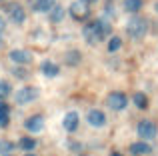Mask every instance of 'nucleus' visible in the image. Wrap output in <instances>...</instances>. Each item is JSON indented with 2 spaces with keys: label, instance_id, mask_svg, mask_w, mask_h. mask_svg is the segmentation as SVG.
I'll use <instances>...</instances> for the list:
<instances>
[{
  "label": "nucleus",
  "instance_id": "f257e3e1",
  "mask_svg": "<svg viewBox=\"0 0 158 156\" xmlns=\"http://www.w3.org/2000/svg\"><path fill=\"white\" fill-rule=\"evenodd\" d=\"M110 32V26H108V22L106 20H96V22H92V24H88V26H84V38H86V42L90 44V46H94V44H98L102 38Z\"/></svg>",
  "mask_w": 158,
  "mask_h": 156
},
{
  "label": "nucleus",
  "instance_id": "f03ea898",
  "mask_svg": "<svg viewBox=\"0 0 158 156\" xmlns=\"http://www.w3.org/2000/svg\"><path fill=\"white\" fill-rule=\"evenodd\" d=\"M148 30V22L144 18H132L130 22L126 24V34L132 36V38H142Z\"/></svg>",
  "mask_w": 158,
  "mask_h": 156
},
{
  "label": "nucleus",
  "instance_id": "7ed1b4c3",
  "mask_svg": "<svg viewBox=\"0 0 158 156\" xmlns=\"http://www.w3.org/2000/svg\"><path fill=\"white\" fill-rule=\"evenodd\" d=\"M156 132H158V128L152 120H140L138 122V136L142 140H152L156 136Z\"/></svg>",
  "mask_w": 158,
  "mask_h": 156
},
{
  "label": "nucleus",
  "instance_id": "20e7f679",
  "mask_svg": "<svg viewBox=\"0 0 158 156\" xmlns=\"http://www.w3.org/2000/svg\"><path fill=\"white\" fill-rule=\"evenodd\" d=\"M106 104L110 106L112 110H124V108H126V104H128V98L124 96L122 92H112V94H108Z\"/></svg>",
  "mask_w": 158,
  "mask_h": 156
},
{
  "label": "nucleus",
  "instance_id": "39448f33",
  "mask_svg": "<svg viewBox=\"0 0 158 156\" xmlns=\"http://www.w3.org/2000/svg\"><path fill=\"white\" fill-rule=\"evenodd\" d=\"M36 96H38L36 88H32V86H24V88H20L18 92H16V102H18V104H28V102L36 100Z\"/></svg>",
  "mask_w": 158,
  "mask_h": 156
},
{
  "label": "nucleus",
  "instance_id": "423d86ee",
  "mask_svg": "<svg viewBox=\"0 0 158 156\" xmlns=\"http://www.w3.org/2000/svg\"><path fill=\"white\" fill-rule=\"evenodd\" d=\"M24 128H26L28 132H32V134L40 132V130L44 128V118L40 116V114H36V116H30L26 122H24Z\"/></svg>",
  "mask_w": 158,
  "mask_h": 156
},
{
  "label": "nucleus",
  "instance_id": "0eeeda50",
  "mask_svg": "<svg viewBox=\"0 0 158 156\" xmlns=\"http://www.w3.org/2000/svg\"><path fill=\"white\" fill-rule=\"evenodd\" d=\"M88 124L90 126H96V128H102V126L106 124V116H104V112L102 110H96V108H92L88 112Z\"/></svg>",
  "mask_w": 158,
  "mask_h": 156
},
{
  "label": "nucleus",
  "instance_id": "6e6552de",
  "mask_svg": "<svg viewBox=\"0 0 158 156\" xmlns=\"http://www.w3.org/2000/svg\"><path fill=\"white\" fill-rule=\"evenodd\" d=\"M8 16H10V20H12L14 24H22L24 20H26L24 8L18 6V4H10V8H8Z\"/></svg>",
  "mask_w": 158,
  "mask_h": 156
},
{
  "label": "nucleus",
  "instance_id": "1a4fd4ad",
  "mask_svg": "<svg viewBox=\"0 0 158 156\" xmlns=\"http://www.w3.org/2000/svg\"><path fill=\"white\" fill-rule=\"evenodd\" d=\"M10 60L16 64H28L32 60V54L28 50H20V48H16V50H10Z\"/></svg>",
  "mask_w": 158,
  "mask_h": 156
},
{
  "label": "nucleus",
  "instance_id": "9d476101",
  "mask_svg": "<svg viewBox=\"0 0 158 156\" xmlns=\"http://www.w3.org/2000/svg\"><path fill=\"white\" fill-rule=\"evenodd\" d=\"M78 114L76 112H68L64 116V120H62V126H64V130H68V132H74V130L78 128Z\"/></svg>",
  "mask_w": 158,
  "mask_h": 156
},
{
  "label": "nucleus",
  "instance_id": "9b49d317",
  "mask_svg": "<svg viewBox=\"0 0 158 156\" xmlns=\"http://www.w3.org/2000/svg\"><path fill=\"white\" fill-rule=\"evenodd\" d=\"M152 152V148H150V144H146V142H134V144L130 146V154H134V156H146V154H150Z\"/></svg>",
  "mask_w": 158,
  "mask_h": 156
},
{
  "label": "nucleus",
  "instance_id": "f8f14e48",
  "mask_svg": "<svg viewBox=\"0 0 158 156\" xmlns=\"http://www.w3.org/2000/svg\"><path fill=\"white\" fill-rule=\"evenodd\" d=\"M70 14L74 16V18H86V16H88V10H86V4L84 2H74L72 6H70Z\"/></svg>",
  "mask_w": 158,
  "mask_h": 156
},
{
  "label": "nucleus",
  "instance_id": "ddd939ff",
  "mask_svg": "<svg viewBox=\"0 0 158 156\" xmlns=\"http://www.w3.org/2000/svg\"><path fill=\"white\" fill-rule=\"evenodd\" d=\"M54 6H56V0H36L34 2L36 12H52Z\"/></svg>",
  "mask_w": 158,
  "mask_h": 156
},
{
  "label": "nucleus",
  "instance_id": "4468645a",
  "mask_svg": "<svg viewBox=\"0 0 158 156\" xmlns=\"http://www.w3.org/2000/svg\"><path fill=\"white\" fill-rule=\"evenodd\" d=\"M40 70H42V74H44V76H48V78H54V76H58L60 68H58L54 62H48V60H46V62H42Z\"/></svg>",
  "mask_w": 158,
  "mask_h": 156
},
{
  "label": "nucleus",
  "instance_id": "2eb2a0df",
  "mask_svg": "<svg viewBox=\"0 0 158 156\" xmlns=\"http://www.w3.org/2000/svg\"><path fill=\"white\" fill-rule=\"evenodd\" d=\"M10 122V114H8V106L0 100V128H6Z\"/></svg>",
  "mask_w": 158,
  "mask_h": 156
},
{
  "label": "nucleus",
  "instance_id": "dca6fc26",
  "mask_svg": "<svg viewBox=\"0 0 158 156\" xmlns=\"http://www.w3.org/2000/svg\"><path fill=\"white\" fill-rule=\"evenodd\" d=\"M124 8L128 12H138L142 8V0H124Z\"/></svg>",
  "mask_w": 158,
  "mask_h": 156
},
{
  "label": "nucleus",
  "instance_id": "f3484780",
  "mask_svg": "<svg viewBox=\"0 0 158 156\" xmlns=\"http://www.w3.org/2000/svg\"><path fill=\"white\" fill-rule=\"evenodd\" d=\"M134 104H136V108L144 110V108H148V98L138 92V94H134Z\"/></svg>",
  "mask_w": 158,
  "mask_h": 156
},
{
  "label": "nucleus",
  "instance_id": "a211bd4d",
  "mask_svg": "<svg viewBox=\"0 0 158 156\" xmlns=\"http://www.w3.org/2000/svg\"><path fill=\"white\" fill-rule=\"evenodd\" d=\"M66 62H68L70 66H76V64L80 62V52L78 50H70L68 54H66Z\"/></svg>",
  "mask_w": 158,
  "mask_h": 156
},
{
  "label": "nucleus",
  "instance_id": "6ab92c4d",
  "mask_svg": "<svg viewBox=\"0 0 158 156\" xmlns=\"http://www.w3.org/2000/svg\"><path fill=\"white\" fill-rule=\"evenodd\" d=\"M34 146H36V140H34V138H22V140H20V148H22V150L32 152V150H34Z\"/></svg>",
  "mask_w": 158,
  "mask_h": 156
},
{
  "label": "nucleus",
  "instance_id": "aec40b11",
  "mask_svg": "<svg viewBox=\"0 0 158 156\" xmlns=\"http://www.w3.org/2000/svg\"><path fill=\"white\" fill-rule=\"evenodd\" d=\"M122 46V40L118 38V36H114V38H110V42H108V50L110 52H116L118 48Z\"/></svg>",
  "mask_w": 158,
  "mask_h": 156
},
{
  "label": "nucleus",
  "instance_id": "412c9836",
  "mask_svg": "<svg viewBox=\"0 0 158 156\" xmlns=\"http://www.w3.org/2000/svg\"><path fill=\"white\" fill-rule=\"evenodd\" d=\"M64 16V8H60V6H54L52 8V12H50V18L54 20V22H58V20Z\"/></svg>",
  "mask_w": 158,
  "mask_h": 156
},
{
  "label": "nucleus",
  "instance_id": "4be33fe9",
  "mask_svg": "<svg viewBox=\"0 0 158 156\" xmlns=\"http://www.w3.org/2000/svg\"><path fill=\"white\" fill-rule=\"evenodd\" d=\"M8 94H10V84H8L6 80H0V100L6 98Z\"/></svg>",
  "mask_w": 158,
  "mask_h": 156
},
{
  "label": "nucleus",
  "instance_id": "5701e85b",
  "mask_svg": "<svg viewBox=\"0 0 158 156\" xmlns=\"http://www.w3.org/2000/svg\"><path fill=\"white\" fill-rule=\"evenodd\" d=\"M14 76H18V78H26V72H24V70H14Z\"/></svg>",
  "mask_w": 158,
  "mask_h": 156
},
{
  "label": "nucleus",
  "instance_id": "b1692460",
  "mask_svg": "<svg viewBox=\"0 0 158 156\" xmlns=\"http://www.w3.org/2000/svg\"><path fill=\"white\" fill-rule=\"evenodd\" d=\"M2 30H4V18L0 16V32H2Z\"/></svg>",
  "mask_w": 158,
  "mask_h": 156
},
{
  "label": "nucleus",
  "instance_id": "393cba45",
  "mask_svg": "<svg viewBox=\"0 0 158 156\" xmlns=\"http://www.w3.org/2000/svg\"><path fill=\"white\" fill-rule=\"evenodd\" d=\"M80 2H84V4H92V2H96V0H80Z\"/></svg>",
  "mask_w": 158,
  "mask_h": 156
},
{
  "label": "nucleus",
  "instance_id": "a878e982",
  "mask_svg": "<svg viewBox=\"0 0 158 156\" xmlns=\"http://www.w3.org/2000/svg\"><path fill=\"white\" fill-rule=\"evenodd\" d=\"M154 10H156V12H158V2H156V4H154Z\"/></svg>",
  "mask_w": 158,
  "mask_h": 156
},
{
  "label": "nucleus",
  "instance_id": "bb28decb",
  "mask_svg": "<svg viewBox=\"0 0 158 156\" xmlns=\"http://www.w3.org/2000/svg\"><path fill=\"white\" fill-rule=\"evenodd\" d=\"M112 156H120V154H118V152H114V154H112Z\"/></svg>",
  "mask_w": 158,
  "mask_h": 156
},
{
  "label": "nucleus",
  "instance_id": "cd10ccee",
  "mask_svg": "<svg viewBox=\"0 0 158 156\" xmlns=\"http://www.w3.org/2000/svg\"><path fill=\"white\" fill-rule=\"evenodd\" d=\"M26 156H36V154H26Z\"/></svg>",
  "mask_w": 158,
  "mask_h": 156
},
{
  "label": "nucleus",
  "instance_id": "c85d7f7f",
  "mask_svg": "<svg viewBox=\"0 0 158 156\" xmlns=\"http://www.w3.org/2000/svg\"><path fill=\"white\" fill-rule=\"evenodd\" d=\"M0 46H2V38H0Z\"/></svg>",
  "mask_w": 158,
  "mask_h": 156
},
{
  "label": "nucleus",
  "instance_id": "c756f323",
  "mask_svg": "<svg viewBox=\"0 0 158 156\" xmlns=\"http://www.w3.org/2000/svg\"><path fill=\"white\" fill-rule=\"evenodd\" d=\"M0 2H2V0H0Z\"/></svg>",
  "mask_w": 158,
  "mask_h": 156
}]
</instances>
